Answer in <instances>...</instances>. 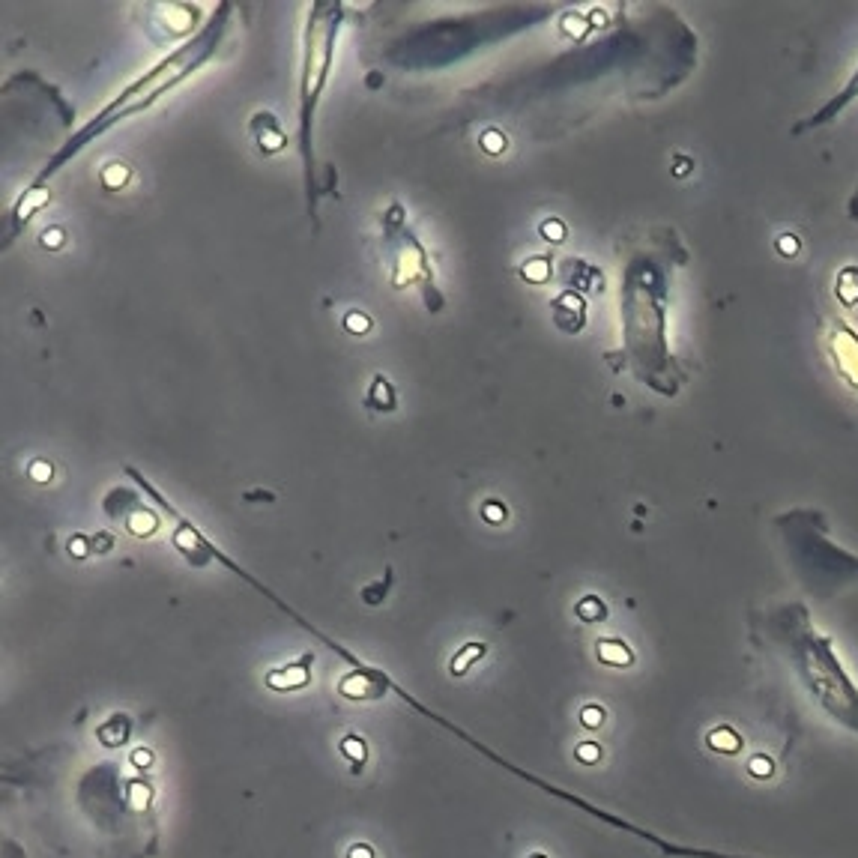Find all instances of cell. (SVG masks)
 I'll return each instance as SVG.
<instances>
[{
    "label": "cell",
    "mask_w": 858,
    "mask_h": 858,
    "mask_svg": "<svg viewBox=\"0 0 858 858\" xmlns=\"http://www.w3.org/2000/svg\"><path fill=\"white\" fill-rule=\"evenodd\" d=\"M344 21V6L335 0H320L308 6L305 18V36H302V69H299V153H302V168H305V195H308V216L314 222L317 234V162H314V120H317V105L323 99L332 57H335V42L341 33Z\"/></svg>",
    "instance_id": "cell-2"
},
{
    "label": "cell",
    "mask_w": 858,
    "mask_h": 858,
    "mask_svg": "<svg viewBox=\"0 0 858 858\" xmlns=\"http://www.w3.org/2000/svg\"><path fill=\"white\" fill-rule=\"evenodd\" d=\"M138 503H141V500H138L132 491L114 488V491H108V497H105V515H108V518H126Z\"/></svg>",
    "instance_id": "cell-15"
},
{
    "label": "cell",
    "mask_w": 858,
    "mask_h": 858,
    "mask_svg": "<svg viewBox=\"0 0 858 858\" xmlns=\"http://www.w3.org/2000/svg\"><path fill=\"white\" fill-rule=\"evenodd\" d=\"M341 323H344V332H350V335H368L371 326H374V317L368 311H362V308H353V311L344 314Z\"/></svg>",
    "instance_id": "cell-21"
},
{
    "label": "cell",
    "mask_w": 858,
    "mask_h": 858,
    "mask_svg": "<svg viewBox=\"0 0 858 858\" xmlns=\"http://www.w3.org/2000/svg\"><path fill=\"white\" fill-rule=\"evenodd\" d=\"M341 754L353 763V772H362V766H365V760H368V745H365L362 736L347 733V736L341 739Z\"/></svg>",
    "instance_id": "cell-19"
},
{
    "label": "cell",
    "mask_w": 858,
    "mask_h": 858,
    "mask_svg": "<svg viewBox=\"0 0 858 858\" xmlns=\"http://www.w3.org/2000/svg\"><path fill=\"white\" fill-rule=\"evenodd\" d=\"M598 658L613 667H628L634 661V652L622 640H598Z\"/></svg>",
    "instance_id": "cell-17"
},
{
    "label": "cell",
    "mask_w": 858,
    "mask_h": 858,
    "mask_svg": "<svg viewBox=\"0 0 858 858\" xmlns=\"http://www.w3.org/2000/svg\"><path fill=\"white\" fill-rule=\"evenodd\" d=\"M389 583H392V572L383 574V583L365 586V589H362L365 601H368V604H377V601H383V598H386V589H389Z\"/></svg>",
    "instance_id": "cell-27"
},
{
    "label": "cell",
    "mask_w": 858,
    "mask_h": 858,
    "mask_svg": "<svg viewBox=\"0 0 858 858\" xmlns=\"http://www.w3.org/2000/svg\"><path fill=\"white\" fill-rule=\"evenodd\" d=\"M521 276L530 282V285H545L551 279V258H530L524 267H521Z\"/></svg>",
    "instance_id": "cell-20"
},
{
    "label": "cell",
    "mask_w": 858,
    "mask_h": 858,
    "mask_svg": "<svg viewBox=\"0 0 858 858\" xmlns=\"http://www.w3.org/2000/svg\"><path fill=\"white\" fill-rule=\"evenodd\" d=\"M664 856H679V858H751V856H727V853H712V850H697V847H679V844H667L664 838L652 835V841Z\"/></svg>",
    "instance_id": "cell-18"
},
{
    "label": "cell",
    "mask_w": 858,
    "mask_h": 858,
    "mask_svg": "<svg viewBox=\"0 0 858 858\" xmlns=\"http://www.w3.org/2000/svg\"><path fill=\"white\" fill-rule=\"evenodd\" d=\"M778 249H781L784 255H796V252H799V243H796L793 237H784V240L778 243Z\"/></svg>",
    "instance_id": "cell-36"
},
{
    "label": "cell",
    "mask_w": 858,
    "mask_h": 858,
    "mask_svg": "<svg viewBox=\"0 0 858 858\" xmlns=\"http://www.w3.org/2000/svg\"><path fill=\"white\" fill-rule=\"evenodd\" d=\"M129 180H132V168H129L126 162H108V165L99 171V183H102L108 192H120V189H126V186H129Z\"/></svg>",
    "instance_id": "cell-16"
},
{
    "label": "cell",
    "mask_w": 858,
    "mask_h": 858,
    "mask_svg": "<svg viewBox=\"0 0 858 858\" xmlns=\"http://www.w3.org/2000/svg\"><path fill=\"white\" fill-rule=\"evenodd\" d=\"M111 548H114L111 533H96V536H93V551H96V554H108Z\"/></svg>",
    "instance_id": "cell-34"
},
{
    "label": "cell",
    "mask_w": 858,
    "mask_h": 858,
    "mask_svg": "<svg viewBox=\"0 0 858 858\" xmlns=\"http://www.w3.org/2000/svg\"><path fill=\"white\" fill-rule=\"evenodd\" d=\"M392 685L395 682L380 667L359 664L356 670H350L338 679V694L347 700H380L386 691H392Z\"/></svg>",
    "instance_id": "cell-5"
},
{
    "label": "cell",
    "mask_w": 858,
    "mask_h": 858,
    "mask_svg": "<svg viewBox=\"0 0 858 858\" xmlns=\"http://www.w3.org/2000/svg\"><path fill=\"white\" fill-rule=\"evenodd\" d=\"M533 858H548V856H533Z\"/></svg>",
    "instance_id": "cell-37"
},
{
    "label": "cell",
    "mask_w": 858,
    "mask_h": 858,
    "mask_svg": "<svg viewBox=\"0 0 858 858\" xmlns=\"http://www.w3.org/2000/svg\"><path fill=\"white\" fill-rule=\"evenodd\" d=\"M506 515H509V512H506V506H503L500 500H485V503H482V518H485L488 524L497 527V524L506 521Z\"/></svg>",
    "instance_id": "cell-24"
},
{
    "label": "cell",
    "mask_w": 858,
    "mask_h": 858,
    "mask_svg": "<svg viewBox=\"0 0 858 858\" xmlns=\"http://www.w3.org/2000/svg\"><path fill=\"white\" fill-rule=\"evenodd\" d=\"M347 858H374V850L368 844H356V847L347 850Z\"/></svg>",
    "instance_id": "cell-35"
},
{
    "label": "cell",
    "mask_w": 858,
    "mask_h": 858,
    "mask_svg": "<svg viewBox=\"0 0 858 858\" xmlns=\"http://www.w3.org/2000/svg\"><path fill=\"white\" fill-rule=\"evenodd\" d=\"M542 237L551 240V243H563L566 240V225L560 219H548V222H542Z\"/></svg>",
    "instance_id": "cell-28"
},
{
    "label": "cell",
    "mask_w": 858,
    "mask_h": 858,
    "mask_svg": "<svg viewBox=\"0 0 858 858\" xmlns=\"http://www.w3.org/2000/svg\"><path fill=\"white\" fill-rule=\"evenodd\" d=\"M123 524H126V530L135 536V539H150L156 530H159V515L150 509V506H144V503H138L126 518H123Z\"/></svg>",
    "instance_id": "cell-10"
},
{
    "label": "cell",
    "mask_w": 858,
    "mask_h": 858,
    "mask_svg": "<svg viewBox=\"0 0 858 858\" xmlns=\"http://www.w3.org/2000/svg\"><path fill=\"white\" fill-rule=\"evenodd\" d=\"M479 147H482L488 156H500V153L509 147V141H506V135H503L500 129H485L482 138H479Z\"/></svg>",
    "instance_id": "cell-23"
},
{
    "label": "cell",
    "mask_w": 858,
    "mask_h": 858,
    "mask_svg": "<svg viewBox=\"0 0 858 858\" xmlns=\"http://www.w3.org/2000/svg\"><path fill=\"white\" fill-rule=\"evenodd\" d=\"M96 736H99V742H102V745H108V748L123 745V742L129 739V718H126V715H114V718H108V721L96 730Z\"/></svg>",
    "instance_id": "cell-13"
},
{
    "label": "cell",
    "mask_w": 858,
    "mask_h": 858,
    "mask_svg": "<svg viewBox=\"0 0 858 858\" xmlns=\"http://www.w3.org/2000/svg\"><path fill=\"white\" fill-rule=\"evenodd\" d=\"M132 766L135 769H150L153 766V751L150 748H135L132 751Z\"/></svg>",
    "instance_id": "cell-33"
},
{
    "label": "cell",
    "mask_w": 858,
    "mask_h": 858,
    "mask_svg": "<svg viewBox=\"0 0 858 858\" xmlns=\"http://www.w3.org/2000/svg\"><path fill=\"white\" fill-rule=\"evenodd\" d=\"M311 664H314V655L308 652V655H302V658L293 661V664L270 670V673L264 676V682H267V688L282 691V694H285V691H296V688H305V685L311 682Z\"/></svg>",
    "instance_id": "cell-8"
},
{
    "label": "cell",
    "mask_w": 858,
    "mask_h": 858,
    "mask_svg": "<svg viewBox=\"0 0 858 858\" xmlns=\"http://www.w3.org/2000/svg\"><path fill=\"white\" fill-rule=\"evenodd\" d=\"M598 757H601L598 745H592V742H583V745H577V760H580V763H595Z\"/></svg>",
    "instance_id": "cell-32"
},
{
    "label": "cell",
    "mask_w": 858,
    "mask_h": 858,
    "mask_svg": "<svg viewBox=\"0 0 858 858\" xmlns=\"http://www.w3.org/2000/svg\"><path fill=\"white\" fill-rule=\"evenodd\" d=\"M69 554H72L75 560H87V557L93 554V539H90V536H72V539H69Z\"/></svg>",
    "instance_id": "cell-26"
},
{
    "label": "cell",
    "mask_w": 858,
    "mask_h": 858,
    "mask_svg": "<svg viewBox=\"0 0 858 858\" xmlns=\"http://www.w3.org/2000/svg\"><path fill=\"white\" fill-rule=\"evenodd\" d=\"M39 246H42V249H63V246H66V231L57 228V225H54V228H45L42 237H39Z\"/></svg>",
    "instance_id": "cell-25"
},
{
    "label": "cell",
    "mask_w": 858,
    "mask_h": 858,
    "mask_svg": "<svg viewBox=\"0 0 858 858\" xmlns=\"http://www.w3.org/2000/svg\"><path fill=\"white\" fill-rule=\"evenodd\" d=\"M231 12H234V3H219L213 18L204 21V27L189 39L183 42L180 48H174L165 60H159L147 75H141L138 81H132L117 99H111L99 114H93V120H87L45 165L42 171L33 177V183L27 189H48L45 183L60 171L66 168L84 147H90L96 138H102L108 129H114L117 123L129 120V117H138L144 114L147 108H153L165 93H171L174 87H180L186 78H192L222 45V36L228 30V21H231Z\"/></svg>",
    "instance_id": "cell-1"
},
{
    "label": "cell",
    "mask_w": 858,
    "mask_h": 858,
    "mask_svg": "<svg viewBox=\"0 0 858 858\" xmlns=\"http://www.w3.org/2000/svg\"><path fill=\"white\" fill-rule=\"evenodd\" d=\"M153 799V790L147 784H132V808L135 811H144Z\"/></svg>",
    "instance_id": "cell-30"
},
{
    "label": "cell",
    "mask_w": 858,
    "mask_h": 858,
    "mask_svg": "<svg viewBox=\"0 0 858 858\" xmlns=\"http://www.w3.org/2000/svg\"><path fill=\"white\" fill-rule=\"evenodd\" d=\"M249 132H252V138H255V147H258L264 156H276V153L285 150L287 135L285 129H282V123H279V117H276L273 111H258V114L252 117V123H249Z\"/></svg>",
    "instance_id": "cell-7"
},
{
    "label": "cell",
    "mask_w": 858,
    "mask_h": 858,
    "mask_svg": "<svg viewBox=\"0 0 858 858\" xmlns=\"http://www.w3.org/2000/svg\"><path fill=\"white\" fill-rule=\"evenodd\" d=\"M383 234H386V246H389V258H392V287L395 290H407V287H419L422 299L431 311L443 308V293L437 290L434 282V270L428 264V252L419 243V237L410 231L407 225V210L401 204H392L383 216Z\"/></svg>",
    "instance_id": "cell-4"
},
{
    "label": "cell",
    "mask_w": 858,
    "mask_h": 858,
    "mask_svg": "<svg viewBox=\"0 0 858 858\" xmlns=\"http://www.w3.org/2000/svg\"><path fill=\"white\" fill-rule=\"evenodd\" d=\"M485 655V643H479V640H473V643H464L455 655H452V661H449V673L452 676H464L479 658Z\"/></svg>",
    "instance_id": "cell-12"
},
{
    "label": "cell",
    "mask_w": 858,
    "mask_h": 858,
    "mask_svg": "<svg viewBox=\"0 0 858 858\" xmlns=\"http://www.w3.org/2000/svg\"><path fill=\"white\" fill-rule=\"evenodd\" d=\"M583 320H586V314H583V302H580L577 293L566 290V293H560L554 299V323L563 332H577L583 326Z\"/></svg>",
    "instance_id": "cell-9"
},
{
    "label": "cell",
    "mask_w": 858,
    "mask_h": 858,
    "mask_svg": "<svg viewBox=\"0 0 858 858\" xmlns=\"http://www.w3.org/2000/svg\"><path fill=\"white\" fill-rule=\"evenodd\" d=\"M51 201V192L48 189H24L21 192V198L15 201V207L9 210V216H6V237H3V246H9L12 243V237L18 234V231H24L27 225H30V219L45 207Z\"/></svg>",
    "instance_id": "cell-6"
},
{
    "label": "cell",
    "mask_w": 858,
    "mask_h": 858,
    "mask_svg": "<svg viewBox=\"0 0 858 858\" xmlns=\"http://www.w3.org/2000/svg\"><path fill=\"white\" fill-rule=\"evenodd\" d=\"M781 640L790 643V655L796 661V670L802 673L811 694L820 700V706L847 730L858 733V691L844 673L838 655L832 652V640L820 637L808 616H796L781 628Z\"/></svg>",
    "instance_id": "cell-3"
},
{
    "label": "cell",
    "mask_w": 858,
    "mask_h": 858,
    "mask_svg": "<svg viewBox=\"0 0 858 858\" xmlns=\"http://www.w3.org/2000/svg\"><path fill=\"white\" fill-rule=\"evenodd\" d=\"M27 476H30L33 482L45 485V482H51L54 470H51V464H48V461H33V464L27 467Z\"/></svg>",
    "instance_id": "cell-29"
},
{
    "label": "cell",
    "mask_w": 858,
    "mask_h": 858,
    "mask_svg": "<svg viewBox=\"0 0 858 858\" xmlns=\"http://www.w3.org/2000/svg\"><path fill=\"white\" fill-rule=\"evenodd\" d=\"M365 404H368L371 410H380V413H392V410L398 407V395H395V386H392V383H389L383 374H377V377L371 380V386H368Z\"/></svg>",
    "instance_id": "cell-11"
},
{
    "label": "cell",
    "mask_w": 858,
    "mask_h": 858,
    "mask_svg": "<svg viewBox=\"0 0 858 858\" xmlns=\"http://www.w3.org/2000/svg\"><path fill=\"white\" fill-rule=\"evenodd\" d=\"M856 96H858V75L853 78V81H850V84H847V87H844V93H841L838 99H832V102H829V105H826L820 114H814V117H811L808 123H802L799 129H808V126H820V123L832 120V117H835V114H838V111H841V108H844L850 99H856Z\"/></svg>",
    "instance_id": "cell-14"
},
{
    "label": "cell",
    "mask_w": 858,
    "mask_h": 858,
    "mask_svg": "<svg viewBox=\"0 0 858 858\" xmlns=\"http://www.w3.org/2000/svg\"><path fill=\"white\" fill-rule=\"evenodd\" d=\"M580 721H583V727H601V721H604V709L601 706H586L583 712H580Z\"/></svg>",
    "instance_id": "cell-31"
},
{
    "label": "cell",
    "mask_w": 858,
    "mask_h": 858,
    "mask_svg": "<svg viewBox=\"0 0 858 858\" xmlns=\"http://www.w3.org/2000/svg\"><path fill=\"white\" fill-rule=\"evenodd\" d=\"M577 616H580L583 622H601V619L607 616V607H604L595 595H586V598H580V604H577Z\"/></svg>",
    "instance_id": "cell-22"
}]
</instances>
